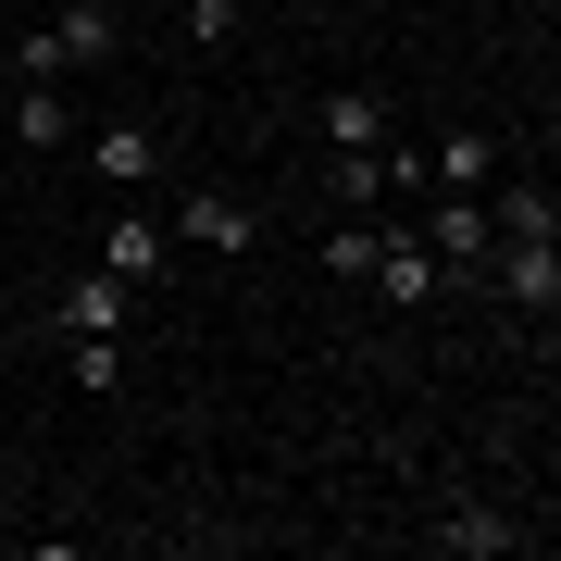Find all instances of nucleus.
Returning <instances> with one entry per match:
<instances>
[{"instance_id": "f257e3e1", "label": "nucleus", "mask_w": 561, "mask_h": 561, "mask_svg": "<svg viewBox=\"0 0 561 561\" xmlns=\"http://www.w3.org/2000/svg\"><path fill=\"white\" fill-rule=\"evenodd\" d=\"M486 262H500V287H512L537 324L561 312V225H500V250H486Z\"/></svg>"}, {"instance_id": "f03ea898", "label": "nucleus", "mask_w": 561, "mask_h": 561, "mask_svg": "<svg viewBox=\"0 0 561 561\" xmlns=\"http://www.w3.org/2000/svg\"><path fill=\"white\" fill-rule=\"evenodd\" d=\"M424 250H437L449 275H486V250H500V213H486V187H449L437 225H424Z\"/></svg>"}, {"instance_id": "7ed1b4c3", "label": "nucleus", "mask_w": 561, "mask_h": 561, "mask_svg": "<svg viewBox=\"0 0 561 561\" xmlns=\"http://www.w3.org/2000/svg\"><path fill=\"white\" fill-rule=\"evenodd\" d=\"M175 238H187V250H225V262H238V250L262 238V225H250V201H225V187H187V201H175Z\"/></svg>"}, {"instance_id": "20e7f679", "label": "nucleus", "mask_w": 561, "mask_h": 561, "mask_svg": "<svg viewBox=\"0 0 561 561\" xmlns=\"http://www.w3.org/2000/svg\"><path fill=\"white\" fill-rule=\"evenodd\" d=\"M125 312H138V287H125V275H76V287H62V337H125Z\"/></svg>"}, {"instance_id": "39448f33", "label": "nucleus", "mask_w": 561, "mask_h": 561, "mask_svg": "<svg viewBox=\"0 0 561 561\" xmlns=\"http://www.w3.org/2000/svg\"><path fill=\"white\" fill-rule=\"evenodd\" d=\"M375 287H387L400 312H424V300H437V250H424L412 225H387V238H375Z\"/></svg>"}, {"instance_id": "423d86ee", "label": "nucleus", "mask_w": 561, "mask_h": 561, "mask_svg": "<svg viewBox=\"0 0 561 561\" xmlns=\"http://www.w3.org/2000/svg\"><path fill=\"white\" fill-rule=\"evenodd\" d=\"M88 175H101V187H150L162 175V138H150V125H101V138H88Z\"/></svg>"}, {"instance_id": "0eeeda50", "label": "nucleus", "mask_w": 561, "mask_h": 561, "mask_svg": "<svg viewBox=\"0 0 561 561\" xmlns=\"http://www.w3.org/2000/svg\"><path fill=\"white\" fill-rule=\"evenodd\" d=\"M437 549H461V561H512V549H524V524H512V512H486V500H461V512L437 524Z\"/></svg>"}, {"instance_id": "6e6552de", "label": "nucleus", "mask_w": 561, "mask_h": 561, "mask_svg": "<svg viewBox=\"0 0 561 561\" xmlns=\"http://www.w3.org/2000/svg\"><path fill=\"white\" fill-rule=\"evenodd\" d=\"M50 38H62V62H113L125 50V13H113V0H62Z\"/></svg>"}, {"instance_id": "1a4fd4ad", "label": "nucleus", "mask_w": 561, "mask_h": 561, "mask_svg": "<svg viewBox=\"0 0 561 561\" xmlns=\"http://www.w3.org/2000/svg\"><path fill=\"white\" fill-rule=\"evenodd\" d=\"M162 262H175V225H113L101 238V275H125V287H150Z\"/></svg>"}, {"instance_id": "9d476101", "label": "nucleus", "mask_w": 561, "mask_h": 561, "mask_svg": "<svg viewBox=\"0 0 561 561\" xmlns=\"http://www.w3.org/2000/svg\"><path fill=\"white\" fill-rule=\"evenodd\" d=\"M324 138L337 150H387V101L375 88H337V101H324Z\"/></svg>"}, {"instance_id": "9b49d317", "label": "nucleus", "mask_w": 561, "mask_h": 561, "mask_svg": "<svg viewBox=\"0 0 561 561\" xmlns=\"http://www.w3.org/2000/svg\"><path fill=\"white\" fill-rule=\"evenodd\" d=\"M424 175H437V187H486V175H500V150H486L474 125H449V138H437V162H424Z\"/></svg>"}, {"instance_id": "f8f14e48", "label": "nucleus", "mask_w": 561, "mask_h": 561, "mask_svg": "<svg viewBox=\"0 0 561 561\" xmlns=\"http://www.w3.org/2000/svg\"><path fill=\"white\" fill-rule=\"evenodd\" d=\"M13 138H25V150H62V138H76V113H62V88H25V101H13Z\"/></svg>"}, {"instance_id": "ddd939ff", "label": "nucleus", "mask_w": 561, "mask_h": 561, "mask_svg": "<svg viewBox=\"0 0 561 561\" xmlns=\"http://www.w3.org/2000/svg\"><path fill=\"white\" fill-rule=\"evenodd\" d=\"M375 238H387V225H324V275H337V287L375 275Z\"/></svg>"}, {"instance_id": "4468645a", "label": "nucleus", "mask_w": 561, "mask_h": 561, "mask_svg": "<svg viewBox=\"0 0 561 561\" xmlns=\"http://www.w3.org/2000/svg\"><path fill=\"white\" fill-rule=\"evenodd\" d=\"M13 76H25V88H62L76 62H62V38H50V25H25V38H13Z\"/></svg>"}, {"instance_id": "2eb2a0df", "label": "nucleus", "mask_w": 561, "mask_h": 561, "mask_svg": "<svg viewBox=\"0 0 561 561\" xmlns=\"http://www.w3.org/2000/svg\"><path fill=\"white\" fill-rule=\"evenodd\" d=\"M76 387L113 400V387H125V337H76Z\"/></svg>"}, {"instance_id": "dca6fc26", "label": "nucleus", "mask_w": 561, "mask_h": 561, "mask_svg": "<svg viewBox=\"0 0 561 561\" xmlns=\"http://www.w3.org/2000/svg\"><path fill=\"white\" fill-rule=\"evenodd\" d=\"M187 38H201V50H213V38H238V0H187Z\"/></svg>"}, {"instance_id": "f3484780", "label": "nucleus", "mask_w": 561, "mask_h": 561, "mask_svg": "<svg viewBox=\"0 0 561 561\" xmlns=\"http://www.w3.org/2000/svg\"><path fill=\"white\" fill-rule=\"evenodd\" d=\"M275 13H312V0H275Z\"/></svg>"}, {"instance_id": "a211bd4d", "label": "nucleus", "mask_w": 561, "mask_h": 561, "mask_svg": "<svg viewBox=\"0 0 561 561\" xmlns=\"http://www.w3.org/2000/svg\"><path fill=\"white\" fill-rule=\"evenodd\" d=\"M0 486H13V461H0Z\"/></svg>"}]
</instances>
